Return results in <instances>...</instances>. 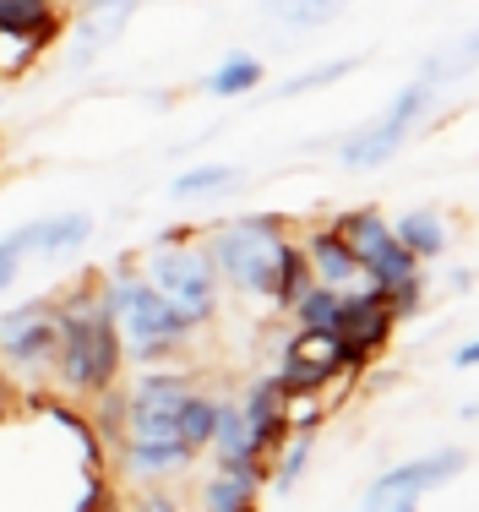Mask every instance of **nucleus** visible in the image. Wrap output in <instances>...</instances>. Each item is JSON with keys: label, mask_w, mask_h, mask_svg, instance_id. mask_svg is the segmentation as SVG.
<instances>
[{"label": "nucleus", "mask_w": 479, "mask_h": 512, "mask_svg": "<svg viewBox=\"0 0 479 512\" xmlns=\"http://www.w3.org/2000/svg\"><path fill=\"white\" fill-rule=\"evenodd\" d=\"M55 316H60V344H55V365H49L55 393L88 404V398L120 387L126 349H120V333L109 322L104 300H98V273H82L66 289H55Z\"/></svg>", "instance_id": "nucleus-1"}, {"label": "nucleus", "mask_w": 479, "mask_h": 512, "mask_svg": "<svg viewBox=\"0 0 479 512\" xmlns=\"http://www.w3.org/2000/svg\"><path fill=\"white\" fill-rule=\"evenodd\" d=\"M98 300H104L109 322L120 333V349H126V365H175L186 360L191 349V327L180 322L164 300L147 289V278L137 273V262H120L115 273H98Z\"/></svg>", "instance_id": "nucleus-2"}, {"label": "nucleus", "mask_w": 479, "mask_h": 512, "mask_svg": "<svg viewBox=\"0 0 479 512\" xmlns=\"http://www.w3.org/2000/svg\"><path fill=\"white\" fill-rule=\"evenodd\" d=\"M137 273L147 278V289H153V295L164 300V306L175 311L180 322L191 327V333L213 327V316H218V289H224V284H218L213 262H207V251H202V235H196L191 224L158 235L153 246L142 251Z\"/></svg>", "instance_id": "nucleus-3"}, {"label": "nucleus", "mask_w": 479, "mask_h": 512, "mask_svg": "<svg viewBox=\"0 0 479 512\" xmlns=\"http://www.w3.org/2000/svg\"><path fill=\"white\" fill-rule=\"evenodd\" d=\"M289 224L278 213H251V218H229L218 224L213 235H202V251L213 262L218 284H235L245 295H262L273 289V273H278V256L289 246Z\"/></svg>", "instance_id": "nucleus-4"}, {"label": "nucleus", "mask_w": 479, "mask_h": 512, "mask_svg": "<svg viewBox=\"0 0 479 512\" xmlns=\"http://www.w3.org/2000/svg\"><path fill=\"white\" fill-rule=\"evenodd\" d=\"M360 349H349L338 333H327V327H294V333L284 338V349H278V387L284 393H327V387L349 382V376L365 371Z\"/></svg>", "instance_id": "nucleus-5"}, {"label": "nucleus", "mask_w": 479, "mask_h": 512, "mask_svg": "<svg viewBox=\"0 0 479 512\" xmlns=\"http://www.w3.org/2000/svg\"><path fill=\"white\" fill-rule=\"evenodd\" d=\"M55 344H60V316H55V295L22 300V306L0 311V365L17 387H44L49 365H55Z\"/></svg>", "instance_id": "nucleus-6"}, {"label": "nucleus", "mask_w": 479, "mask_h": 512, "mask_svg": "<svg viewBox=\"0 0 479 512\" xmlns=\"http://www.w3.org/2000/svg\"><path fill=\"white\" fill-rule=\"evenodd\" d=\"M431 104H436V82H425V77H414L409 88L392 99L376 120H365L360 131H349V137L338 142V164L343 169H382L392 153L409 142V131L420 126L425 115H431Z\"/></svg>", "instance_id": "nucleus-7"}, {"label": "nucleus", "mask_w": 479, "mask_h": 512, "mask_svg": "<svg viewBox=\"0 0 479 512\" xmlns=\"http://www.w3.org/2000/svg\"><path fill=\"white\" fill-rule=\"evenodd\" d=\"M463 469H469V453H463V447H431V453H420V458L398 463V469L376 474L360 512H382L387 502H403V496H409V502H420L425 491H441V485L458 480Z\"/></svg>", "instance_id": "nucleus-8"}, {"label": "nucleus", "mask_w": 479, "mask_h": 512, "mask_svg": "<svg viewBox=\"0 0 479 512\" xmlns=\"http://www.w3.org/2000/svg\"><path fill=\"white\" fill-rule=\"evenodd\" d=\"M196 469V453L186 442H158V436H120L109 447V474L131 485H175Z\"/></svg>", "instance_id": "nucleus-9"}, {"label": "nucleus", "mask_w": 479, "mask_h": 512, "mask_svg": "<svg viewBox=\"0 0 479 512\" xmlns=\"http://www.w3.org/2000/svg\"><path fill=\"white\" fill-rule=\"evenodd\" d=\"M333 333L349 349H360L365 360H376L392 344V333H398V322H392V311H387V295H382V289H371V284L343 289V306H338Z\"/></svg>", "instance_id": "nucleus-10"}, {"label": "nucleus", "mask_w": 479, "mask_h": 512, "mask_svg": "<svg viewBox=\"0 0 479 512\" xmlns=\"http://www.w3.org/2000/svg\"><path fill=\"white\" fill-rule=\"evenodd\" d=\"M245 431H251V447L262 463L278 458V447L289 442V425H284V387H278V376H256L251 387L235 398Z\"/></svg>", "instance_id": "nucleus-11"}, {"label": "nucleus", "mask_w": 479, "mask_h": 512, "mask_svg": "<svg viewBox=\"0 0 479 512\" xmlns=\"http://www.w3.org/2000/svg\"><path fill=\"white\" fill-rule=\"evenodd\" d=\"M300 251H305V267H311L316 284H333V289H360V284H365L360 262H354L349 246H343V235L333 229V218L305 229V235H300Z\"/></svg>", "instance_id": "nucleus-12"}, {"label": "nucleus", "mask_w": 479, "mask_h": 512, "mask_svg": "<svg viewBox=\"0 0 479 512\" xmlns=\"http://www.w3.org/2000/svg\"><path fill=\"white\" fill-rule=\"evenodd\" d=\"M191 387H202V376L180 360L175 365H142V371L120 387V398H126V409H175Z\"/></svg>", "instance_id": "nucleus-13"}, {"label": "nucleus", "mask_w": 479, "mask_h": 512, "mask_svg": "<svg viewBox=\"0 0 479 512\" xmlns=\"http://www.w3.org/2000/svg\"><path fill=\"white\" fill-rule=\"evenodd\" d=\"M93 235V213H55V218H39V224H22V256H71L82 251Z\"/></svg>", "instance_id": "nucleus-14"}, {"label": "nucleus", "mask_w": 479, "mask_h": 512, "mask_svg": "<svg viewBox=\"0 0 479 512\" xmlns=\"http://www.w3.org/2000/svg\"><path fill=\"white\" fill-rule=\"evenodd\" d=\"M392 240H398L420 267L436 262V256H447V246H452L447 213H441V207H409L403 218H392Z\"/></svg>", "instance_id": "nucleus-15"}, {"label": "nucleus", "mask_w": 479, "mask_h": 512, "mask_svg": "<svg viewBox=\"0 0 479 512\" xmlns=\"http://www.w3.org/2000/svg\"><path fill=\"white\" fill-rule=\"evenodd\" d=\"M60 28H66L60 0H0V33H22V39H39L49 50Z\"/></svg>", "instance_id": "nucleus-16"}, {"label": "nucleus", "mask_w": 479, "mask_h": 512, "mask_svg": "<svg viewBox=\"0 0 479 512\" xmlns=\"http://www.w3.org/2000/svg\"><path fill=\"white\" fill-rule=\"evenodd\" d=\"M262 480H245V474H224L213 469L196 485V512H262Z\"/></svg>", "instance_id": "nucleus-17"}, {"label": "nucleus", "mask_w": 479, "mask_h": 512, "mask_svg": "<svg viewBox=\"0 0 479 512\" xmlns=\"http://www.w3.org/2000/svg\"><path fill=\"white\" fill-rule=\"evenodd\" d=\"M333 229L343 235V246L354 251V262H371L376 251H387L392 246V224H387V213L382 207H349V213H338L333 218Z\"/></svg>", "instance_id": "nucleus-18"}, {"label": "nucleus", "mask_w": 479, "mask_h": 512, "mask_svg": "<svg viewBox=\"0 0 479 512\" xmlns=\"http://www.w3.org/2000/svg\"><path fill=\"white\" fill-rule=\"evenodd\" d=\"M131 11H137V0H93L88 11H82V22H77V33H82V50L71 55V66H88L98 44H109L120 28L131 22Z\"/></svg>", "instance_id": "nucleus-19"}, {"label": "nucleus", "mask_w": 479, "mask_h": 512, "mask_svg": "<svg viewBox=\"0 0 479 512\" xmlns=\"http://www.w3.org/2000/svg\"><path fill=\"white\" fill-rule=\"evenodd\" d=\"M218 409H224V398L207 393V387H191V393L180 398V409H175V436L191 447L196 458H202V453H207V442H213Z\"/></svg>", "instance_id": "nucleus-20"}, {"label": "nucleus", "mask_w": 479, "mask_h": 512, "mask_svg": "<svg viewBox=\"0 0 479 512\" xmlns=\"http://www.w3.org/2000/svg\"><path fill=\"white\" fill-rule=\"evenodd\" d=\"M349 0H262V17L278 22V28H300V33H316L327 22L343 17Z\"/></svg>", "instance_id": "nucleus-21"}, {"label": "nucleus", "mask_w": 479, "mask_h": 512, "mask_svg": "<svg viewBox=\"0 0 479 512\" xmlns=\"http://www.w3.org/2000/svg\"><path fill=\"white\" fill-rule=\"evenodd\" d=\"M262 60L256 55H245V50H235V55H224L213 66V77H207V93H213V99H245V93H256L262 88Z\"/></svg>", "instance_id": "nucleus-22"}, {"label": "nucleus", "mask_w": 479, "mask_h": 512, "mask_svg": "<svg viewBox=\"0 0 479 512\" xmlns=\"http://www.w3.org/2000/svg\"><path fill=\"white\" fill-rule=\"evenodd\" d=\"M311 284H316V278H311V267H305V251H300V240H289V246H284V256H278V273H273V289H267V306L289 316V306H294V300H300Z\"/></svg>", "instance_id": "nucleus-23"}, {"label": "nucleus", "mask_w": 479, "mask_h": 512, "mask_svg": "<svg viewBox=\"0 0 479 512\" xmlns=\"http://www.w3.org/2000/svg\"><path fill=\"white\" fill-rule=\"evenodd\" d=\"M235 186H240V169L235 164H196V169H186V175L169 180V197L202 202V197H224V191H235Z\"/></svg>", "instance_id": "nucleus-24"}, {"label": "nucleus", "mask_w": 479, "mask_h": 512, "mask_svg": "<svg viewBox=\"0 0 479 512\" xmlns=\"http://www.w3.org/2000/svg\"><path fill=\"white\" fill-rule=\"evenodd\" d=\"M311 458H316V436H289V442L278 447V458L267 463V491L289 496L294 485L305 480V469H311Z\"/></svg>", "instance_id": "nucleus-25"}, {"label": "nucleus", "mask_w": 479, "mask_h": 512, "mask_svg": "<svg viewBox=\"0 0 479 512\" xmlns=\"http://www.w3.org/2000/svg\"><path fill=\"white\" fill-rule=\"evenodd\" d=\"M338 306H343V289H333V284H311V289H305V295L289 306V322H294V327H327V333H333Z\"/></svg>", "instance_id": "nucleus-26"}, {"label": "nucleus", "mask_w": 479, "mask_h": 512, "mask_svg": "<svg viewBox=\"0 0 479 512\" xmlns=\"http://www.w3.org/2000/svg\"><path fill=\"white\" fill-rule=\"evenodd\" d=\"M469 66H479V28L469 33V39H458L452 50H441L436 60H425V66H420V77H425V82H436V88H441V82L463 77Z\"/></svg>", "instance_id": "nucleus-27"}, {"label": "nucleus", "mask_w": 479, "mask_h": 512, "mask_svg": "<svg viewBox=\"0 0 479 512\" xmlns=\"http://www.w3.org/2000/svg\"><path fill=\"white\" fill-rule=\"evenodd\" d=\"M327 414H333V404H327L322 393H284V425H289V436H316Z\"/></svg>", "instance_id": "nucleus-28"}, {"label": "nucleus", "mask_w": 479, "mask_h": 512, "mask_svg": "<svg viewBox=\"0 0 479 512\" xmlns=\"http://www.w3.org/2000/svg\"><path fill=\"white\" fill-rule=\"evenodd\" d=\"M382 295H387L392 322H414V316L425 311V295H431V278H425V273H414V278H403V284L382 289Z\"/></svg>", "instance_id": "nucleus-29"}, {"label": "nucleus", "mask_w": 479, "mask_h": 512, "mask_svg": "<svg viewBox=\"0 0 479 512\" xmlns=\"http://www.w3.org/2000/svg\"><path fill=\"white\" fill-rule=\"evenodd\" d=\"M115 474L109 469H82V502L77 512H120V491H115Z\"/></svg>", "instance_id": "nucleus-30"}, {"label": "nucleus", "mask_w": 479, "mask_h": 512, "mask_svg": "<svg viewBox=\"0 0 479 512\" xmlns=\"http://www.w3.org/2000/svg\"><path fill=\"white\" fill-rule=\"evenodd\" d=\"M365 60L360 55H349V60H327V66H316V71H305V77H289L284 88H278V99H294V93H311V88H327V82H338V77H349V71H360Z\"/></svg>", "instance_id": "nucleus-31"}, {"label": "nucleus", "mask_w": 479, "mask_h": 512, "mask_svg": "<svg viewBox=\"0 0 479 512\" xmlns=\"http://www.w3.org/2000/svg\"><path fill=\"white\" fill-rule=\"evenodd\" d=\"M44 55L39 39H22V33H0V77H22L33 60Z\"/></svg>", "instance_id": "nucleus-32"}, {"label": "nucleus", "mask_w": 479, "mask_h": 512, "mask_svg": "<svg viewBox=\"0 0 479 512\" xmlns=\"http://www.w3.org/2000/svg\"><path fill=\"white\" fill-rule=\"evenodd\" d=\"M120 512H191V507L180 502V491H169V485H137V496Z\"/></svg>", "instance_id": "nucleus-33"}, {"label": "nucleus", "mask_w": 479, "mask_h": 512, "mask_svg": "<svg viewBox=\"0 0 479 512\" xmlns=\"http://www.w3.org/2000/svg\"><path fill=\"white\" fill-rule=\"evenodd\" d=\"M22 262H28V256H22V229H11V235L0 240V289H11V284H17Z\"/></svg>", "instance_id": "nucleus-34"}, {"label": "nucleus", "mask_w": 479, "mask_h": 512, "mask_svg": "<svg viewBox=\"0 0 479 512\" xmlns=\"http://www.w3.org/2000/svg\"><path fill=\"white\" fill-rule=\"evenodd\" d=\"M17 409H22V387L11 382V376H6V365H0V425H6Z\"/></svg>", "instance_id": "nucleus-35"}, {"label": "nucleus", "mask_w": 479, "mask_h": 512, "mask_svg": "<svg viewBox=\"0 0 479 512\" xmlns=\"http://www.w3.org/2000/svg\"><path fill=\"white\" fill-rule=\"evenodd\" d=\"M452 365H458V371H474L479 365V338H463V344L452 349Z\"/></svg>", "instance_id": "nucleus-36"}, {"label": "nucleus", "mask_w": 479, "mask_h": 512, "mask_svg": "<svg viewBox=\"0 0 479 512\" xmlns=\"http://www.w3.org/2000/svg\"><path fill=\"white\" fill-rule=\"evenodd\" d=\"M447 289H469V267H452V273H447Z\"/></svg>", "instance_id": "nucleus-37"}, {"label": "nucleus", "mask_w": 479, "mask_h": 512, "mask_svg": "<svg viewBox=\"0 0 479 512\" xmlns=\"http://www.w3.org/2000/svg\"><path fill=\"white\" fill-rule=\"evenodd\" d=\"M382 512H420V502H409V496H403V502H387Z\"/></svg>", "instance_id": "nucleus-38"}]
</instances>
